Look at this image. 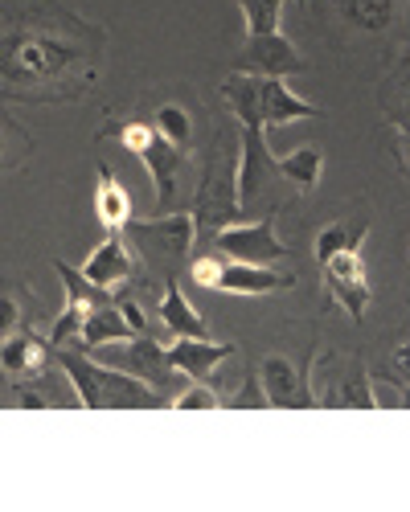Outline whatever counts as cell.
I'll use <instances>...</instances> for the list:
<instances>
[{
    "mask_svg": "<svg viewBox=\"0 0 410 512\" xmlns=\"http://www.w3.org/2000/svg\"><path fill=\"white\" fill-rule=\"evenodd\" d=\"M300 70H304L300 50H296L279 29H275V33H259V37H246L242 50L234 54V74L287 78V74H300Z\"/></svg>",
    "mask_w": 410,
    "mask_h": 512,
    "instance_id": "ba28073f",
    "label": "cell"
},
{
    "mask_svg": "<svg viewBox=\"0 0 410 512\" xmlns=\"http://www.w3.org/2000/svg\"><path fill=\"white\" fill-rule=\"evenodd\" d=\"M222 406H238V410H251V406H267V398H263V386H259V377H255V369L246 373V381H242V390L234 394V398H222Z\"/></svg>",
    "mask_w": 410,
    "mask_h": 512,
    "instance_id": "f1b7e54d",
    "label": "cell"
},
{
    "mask_svg": "<svg viewBox=\"0 0 410 512\" xmlns=\"http://www.w3.org/2000/svg\"><path fill=\"white\" fill-rule=\"evenodd\" d=\"M275 168H279V177H283V181H292L296 189L312 193V189L320 185V173H324V156H320V148L304 144V148H296V152L279 156Z\"/></svg>",
    "mask_w": 410,
    "mask_h": 512,
    "instance_id": "7402d4cb",
    "label": "cell"
},
{
    "mask_svg": "<svg viewBox=\"0 0 410 512\" xmlns=\"http://www.w3.org/2000/svg\"><path fill=\"white\" fill-rule=\"evenodd\" d=\"M25 324V312H21V304H17V295L9 291V287H0V336H9L13 328H21Z\"/></svg>",
    "mask_w": 410,
    "mask_h": 512,
    "instance_id": "f546056e",
    "label": "cell"
},
{
    "mask_svg": "<svg viewBox=\"0 0 410 512\" xmlns=\"http://www.w3.org/2000/svg\"><path fill=\"white\" fill-rule=\"evenodd\" d=\"M246 17V37H259V33H275L279 29V13H283V0H234Z\"/></svg>",
    "mask_w": 410,
    "mask_h": 512,
    "instance_id": "484cf974",
    "label": "cell"
},
{
    "mask_svg": "<svg viewBox=\"0 0 410 512\" xmlns=\"http://www.w3.org/2000/svg\"><path fill=\"white\" fill-rule=\"evenodd\" d=\"M316 406H337V410H378V398L369 390V373L361 365V357L345 361L341 377L324 381V394H316Z\"/></svg>",
    "mask_w": 410,
    "mask_h": 512,
    "instance_id": "e0dca14e",
    "label": "cell"
},
{
    "mask_svg": "<svg viewBox=\"0 0 410 512\" xmlns=\"http://www.w3.org/2000/svg\"><path fill=\"white\" fill-rule=\"evenodd\" d=\"M320 271H324V287L328 295L353 316L361 320L365 316V304H369V279H365V263H361V250H337L320 259Z\"/></svg>",
    "mask_w": 410,
    "mask_h": 512,
    "instance_id": "8fae6325",
    "label": "cell"
},
{
    "mask_svg": "<svg viewBox=\"0 0 410 512\" xmlns=\"http://www.w3.org/2000/svg\"><path fill=\"white\" fill-rule=\"evenodd\" d=\"M54 361L66 369L78 406H87V410H156V406H169V398L156 394L152 386H144L140 377L123 373L115 365H99L82 349L58 345Z\"/></svg>",
    "mask_w": 410,
    "mask_h": 512,
    "instance_id": "6da1fadb",
    "label": "cell"
},
{
    "mask_svg": "<svg viewBox=\"0 0 410 512\" xmlns=\"http://www.w3.org/2000/svg\"><path fill=\"white\" fill-rule=\"evenodd\" d=\"M50 361V349L29 324L13 328L9 336H0V369H5L13 381H25V377H37Z\"/></svg>",
    "mask_w": 410,
    "mask_h": 512,
    "instance_id": "9a60e30c",
    "label": "cell"
},
{
    "mask_svg": "<svg viewBox=\"0 0 410 512\" xmlns=\"http://www.w3.org/2000/svg\"><path fill=\"white\" fill-rule=\"evenodd\" d=\"M173 410H218L222 406V394L210 386V381H189L181 394L169 398Z\"/></svg>",
    "mask_w": 410,
    "mask_h": 512,
    "instance_id": "4316f807",
    "label": "cell"
},
{
    "mask_svg": "<svg viewBox=\"0 0 410 512\" xmlns=\"http://www.w3.org/2000/svg\"><path fill=\"white\" fill-rule=\"evenodd\" d=\"M74 54L54 50L50 41H37V37H9L0 46V70H9L17 82H46L54 74H62L70 66Z\"/></svg>",
    "mask_w": 410,
    "mask_h": 512,
    "instance_id": "30bf717a",
    "label": "cell"
},
{
    "mask_svg": "<svg viewBox=\"0 0 410 512\" xmlns=\"http://www.w3.org/2000/svg\"><path fill=\"white\" fill-rule=\"evenodd\" d=\"M152 127H156V132H160L164 140H169L173 148L189 152L193 123H189V111H185L181 103H160V107H156V115H152Z\"/></svg>",
    "mask_w": 410,
    "mask_h": 512,
    "instance_id": "cb8c5ba5",
    "label": "cell"
},
{
    "mask_svg": "<svg viewBox=\"0 0 410 512\" xmlns=\"http://www.w3.org/2000/svg\"><path fill=\"white\" fill-rule=\"evenodd\" d=\"M222 254H197V259H189L185 267H189V279L193 283H201V287H214L218 283V271H222Z\"/></svg>",
    "mask_w": 410,
    "mask_h": 512,
    "instance_id": "83f0119b",
    "label": "cell"
},
{
    "mask_svg": "<svg viewBox=\"0 0 410 512\" xmlns=\"http://www.w3.org/2000/svg\"><path fill=\"white\" fill-rule=\"evenodd\" d=\"M292 287H296V275L255 267V263H222L218 283H214V291H226V295H275Z\"/></svg>",
    "mask_w": 410,
    "mask_h": 512,
    "instance_id": "2e32d148",
    "label": "cell"
},
{
    "mask_svg": "<svg viewBox=\"0 0 410 512\" xmlns=\"http://www.w3.org/2000/svg\"><path fill=\"white\" fill-rule=\"evenodd\" d=\"M341 13H345L357 29L378 33V29H386L390 17H394V0H341Z\"/></svg>",
    "mask_w": 410,
    "mask_h": 512,
    "instance_id": "d4e9b609",
    "label": "cell"
},
{
    "mask_svg": "<svg viewBox=\"0 0 410 512\" xmlns=\"http://www.w3.org/2000/svg\"><path fill=\"white\" fill-rule=\"evenodd\" d=\"M259 386L267 406H296V410L316 406V390L308 386V373L296 369L283 353H267L259 361Z\"/></svg>",
    "mask_w": 410,
    "mask_h": 512,
    "instance_id": "7c38bea8",
    "label": "cell"
},
{
    "mask_svg": "<svg viewBox=\"0 0 410 512\" xmlns=\"http://www.w3.org/2000/svg\"><path fill=\"white\" fill-rule=\"evenodd\" d=\"M271 177H279L275 156L267 148V127L263 123H242L238 136V160H234V197L238 209H255V201L267 193Z\"/></svg>",
    "mask_w": 410,
    "mask_h": 512,
    "instance_id": "5b68a950",
    "label": "cell"
},
{
    "mask_svg": "<svg viewBox=\"0 0 410 512\" xmlns=\"http://www.w3.org/2000/svg\"><path fill=\"white\" fill-rule=\"evenodd\" d=\"M17 402H21V406H29V410H46V406H50V398H41V394H33V390H21V394H17Z\"/></svg>",
    "mask_w": 410,
    "mask_h": 512,
    "instance_id": "1f68e13d",
    "label": "cell"
},
{
    "mask_svg": "<svg viewBox=\"0 0 410 512\" xmlns=\"http://www.w3.org/2000/svg\"><path fill=\"white\" fill-rule=\"evenodd\" d=\"M296 5H300V9H304V5H308V0H296Z\"/></svg>",
    "mask_w": 410,
    "mask_h": 512,
    "instance_id": "836d02e7",
    "label": "cell"
},
{
    "mask_svg": "<svg viewBox=\"0 0 410 512\" xmlns=\"http://www.w3.org/2000/svg\"><path fill=\"white\" fill-rule=\"evenodd\" d=\"M5 136H9V127H0V168H9V160H5Z\"/></svg>",
    "mask_w": 410,
    "mask_h": 512,
    "instance_id": "d6a6232c",
    "label": "cell"
},
{
    "mask_svg": "<svg viewBox=\"0 0 410 512\" xmlns=\"http://www.w3.org/2000/svg\"><path fill=\"white\" fill-rule=\"evenodd\" d=\"M156 316H160V324L169 328L173 336H197V340L210 336V328H205V320L197 316V308L185 300V291H181L177 279H164V300H160Z\"/></svg>",
    "mask_w": 410,
    "mask_h": 512,
    "instance_id": "44dd1931",
    "label": "cell"
},
{
    "mask_svg": "<svg viewBox=\"0 0 410 512\" xmlns=\"http://www.w3.org/2000/svg\"><path fill=\"white\" fill-rule=\"evenodd\" d=\"M365 234H369V218H357V222L341 218V222H333V226H324V230L316 234V263L328 259V254H337V250H361Z\"/></svg>",
    "mask_w": 410,
    "mask_h": 512,
    "instance_id": "603a6c76",
    "label": "cell"
},
{
    "mask_svg": "<svg viewBox=\"0 0 410 512\" xmlns=\"http://www.w3.org/2000/svg\"><path fill=\"white\" fill-rule=\"evenodd\" d=\"M115 136H119L123 148L140 156V164L148 168V177H152V189H156V205L169 209L173 197H177V173H181V164H185V152L173 148V144L164 140L152 123H144V119H132V123L115 127Z\"/></svg>",
    "mask_w": 410,
    "mask_h": 512,
    "instance_id": "3957f363",
    "label": "cell"
},
{
    "mask_svg": "<svg viewBox=\"0 0 410 512\" xmlns=\"http://www.w3.org/2000/svg\"><path fill=\"white\" fill-rule=\"evenodd\" d=\"M111 365L123 369V373H132V377H140L144 386H152V390L164 394V398H169L177 386H185V381H189L185 373H177V369L169 365V353H164V345H160L156 336H148V332L123 340V349L111 353Z\"/></svg>",
    "mask_w": 410,
    "mask_h": 512,
    "instance_id": "8992f818",
    "label": "cell"
},
{
    "mask_svg": "<svg viewBox=\"0 0 410 512\" xmlns=\"http://www.w3.org/2000/svg\"><path fill=\"white\" fill-rule=\"evenodd\" d=\"M214 246L222 259L230 263H255V267H271L279 259H287V246L275 238V213H263L259 222H242V226H222L214 234Z\"/></svg>",
    "mask_w": 410,
    "mask_h": 512,
    "instance_id": "52a82bcc",
    "label": "cell"
},
{
    "mask_svg": "<svg viewBox=\"0 0 410 512\" xmlns=\"http://www.w3.org/2000/svg\"><path fill=\"white\" fill-rule=\"evenodd\" d=\"M115 308H119V316L128 320V328L140 336V332H148V316L140 312V304L136 300H128V295H115Z\"/></svg>",
    "mask_w": 410,
    "mask_h": 512,
    "instance_id": "4dcf8cb0",
    "label": "cell"
},
{
    "mask_svg": "<svg viewBox=\"0 0 410 512\" xmlns=\"http://www.w3.org/2000/svg\"><path fill=\"white\" fill-rule=\"evenodd\" d=\"M82 275H87L95 287L103 291H119L123 283H128L136 275V254H132V242H123V234H107L99 242V250L91 254L87 263L78 267Z\"/></svg>",
    "mask_w": 410,
    "mask_h": 512,
    "instance_id": "4fadbf2b",
    "label": "cell"
},
{
    "mask_svg": "<svg viewBox=\"0 0 410 512\" xmlns=\"http://www.w3.org/2000/svg\"><path fill=\"white\" fill-rule=\"evenodd\" d=\"M259 115H263V127H287L300 119H316L320 107L292 95L283 78H259Z\"/></svg>",
    "mask_w": 410,
    "mask_h": 512,
    "instance_id": "ac0fdd59",
    "label": "cell"
},
{
    "mask_svg": "<svg viewBox=\"0 0 410 512\" xmlns=\"http://www.w3.org/2000/svg\"><path fill=\"white\" fill-rule=\"evenodd\" d=\"M54 271H58V279L66 283V308H62L58 324L50 328V345L58 349V345H70V340L78 336V328H82V320H87V312H91V308H99V304H111V300H115V291L95 287L87 275L74 271V267H70V263H62V259H54Z\"/></svg>",
    "mask_w": 410,
    "mask_h": 512,
    "instance_id": "9c48e42d",
    "label": "cell"
},
{
    "mask_svg": "<svg viewBox=\"0 0 410 512\" xmlns=\"http://www.w3.org/2000/svg\"><path fill=\"white\" fill-rule=\"evenodd\" d=\"M123 234L132 238V250H140L164 279H177L189 263L197 226H193V213H164V218H152V222L132 218L123 226Z\"/></svg>",
    "mask_w": 410,
    "mask_h": 512,
    "instance_id": "7a4b0ae2",
    "label": "cell"
},
{
    "mask_svg": "<svg viewBox=\"0 0 410 512\" xmlns=\"http://www.w3.org/2000/svg\"><path fill=\"white\" fill-rule=\"evenodd\" d=\"M136 332L128 328V320L119 316L115 300L111 304H99L87 312V320H82L78 328V345L82 349H103V345H123V340H132Z\"/></svg>",
    "mask_w": 410,
    "mask_h": 512,
    "instance_id": "ffe728a7",
    "label": "cell"
},
{
    "mask_svg": "<svg viewBox=\"0 0 410 512\" xmlns=\"http://www.w3.org/2000/svg\"><path fill=\"white\" fill-rule=\"evenodd\" d=\"M238 197H234V160L222 148V136L214 140L210 164H205V177L197 185V201H193V226L205 234H218L222 226H230L238 218Z\"/></svg>",
    "mask_w": 410,
    "mask_h": 512,
    "instance_id": "277c9868",
    "label": "cell"
},
{
    "mask_svg": "<svg viewBox=\"0 0 410 512\" xmlns=\"http://www.w3.org/2000/svg\"><path fill=\"white\" fill-rule=\"evenodd\" d=\"M95 218L103 222L107 234H123V226L132 222V197L119 185V177L107 164H99V185H95Z\"/></svg>",
    "mask_w": 410,
    "mask_h": 512,
    "instance_id": "d6986e66",
    "label": "cell"
},
{
    "mask_svg": "<svg viewBox=\"0 0 410 512\" xmlns=\"http://www.w3.org/2000/svg\"><path fill=\"white\" fill-rule=\"evenodd\" d=\"M238 345H218V340H197V336H177L173 345H164V353H169V365L177 369V373H185L189 381H210V373L234 353Z\"/></svg>",
    "mask_w": 410,
    "mask_h": 512,
    "instance_id": "5bb4252c",
    "label": "cell"
}]
</instances>
